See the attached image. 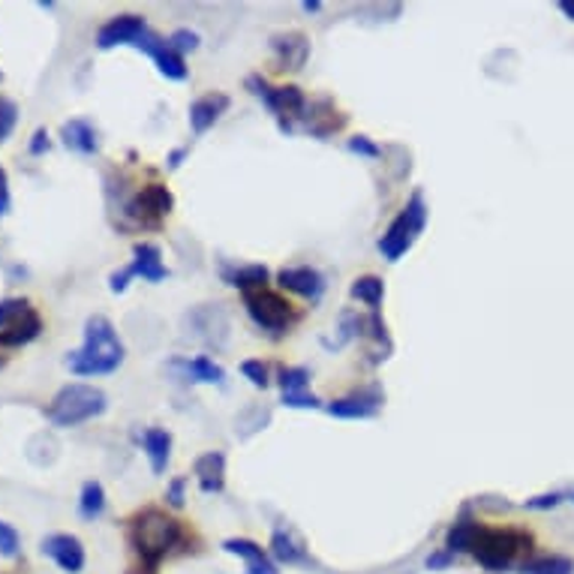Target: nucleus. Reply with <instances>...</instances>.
<instances>
[{"instance_id":"f257e3e1","label":"nucleus","mask_w":574,"mask_h":574,"mask_svg":"<svg viewBox=\"0 0 574 574\" xmlns=\"http://www.w3.org/2000/svg\"><path fill=\"white\" fill-rule=\"evenodd\" d=\"M187 538L181 521H175L162 508H145L130 521V544L139 556L141 572L157 574L166 556Z\"/></svg>"},{"instance_id":"f03ea898","label":"nucleus","mask_w":574,"mask_h":574,"mask_svg":"<svg viewBox=\"0 0 574 574\" xmlns=\"http://www.w3.org/2000/svg\"><path fill=\"white\" fill-rule=\"evenodd\" d=\"M127 349L106 316H91L85 323V343L76 353L67 355V367L72 376H109L123 364Z\"/></svg>"},{"instance_id":"7ed1b4c3","label":"nucleus","mask_w":574,"mask_h":574,"mask_svg":"<svg viewBox=\"0 0 574 574\" xmlns=\"http://www.w3.org/2000/svg\"><path fill=\"white\" fill-rule=\"evenodd\" d=\"M533 538L517 526H484L478 524L469 554L478 560L484 572H508L514 560L530 551Z\"/></svg>"},{"instance_id":"20e7f679","label":"nucleus","mask_w":574,"mask_h":574,"mask_svg":"<svg viewBox=\"0 0 574 574\" xmlns=\"http://www.w3.org/2000/svg\"><path fill=\"white\" fill-rule=\"evenodd\" d=\"M106 409H109L106 392H100L97 385L72 383L63 385L61 392L51 397L49 413L46 415H49V422L55 427H79V424L100 418Z\"/></svg>"},{"instance_id":"39448f33","label":"nucleus","mask_w":574,"mask_h":574,"mask_svg":"<svg viewBox=\"0 0 574 574\" xmlns=\"http://www.w3.org/2000/svg\"><path fill=\"white\" fill-rule=\"evenodd\" d=\"M427 226V205H424L422 192H413V199L406 202V208L392 220V226L385 229L379 238V253L385 263H397L400 256L413 250V244L418 241V235Z\"/></svg>"},{"instance_id":"423d86ee","label":"nucleus","mask_w":574,"mask_h":574,"mask_svg":"<svg viewBox=\"0 0 574 574\" xmlns=\"http://www.w3.org/2000/svg\"><path fill=\"white\" fill-rule=\"evenodd\" d=\"M40 334L42 319L40 313L31 307V301H24V298H3L0 301V346L3 349L28 346Z\"/></svg>"},{"instance_id":"0eeeda50","label":"nucleus","mask_w":574,"mask_h":574,"mask_svg":"<svg viewBox=\"0 0 574 574\" xmlns=\"http://www.w3.org/2000/svg\"><path fill=\"white\" fill-rule=\"evenodd\" d=\"M247 88H250L253 97H259L268 106V111L277 118L283 132H293V118H304V111H307V100H304L301 88H295V85L271 88L263 76H250Z\"/></svg>"},{"instance_id":"6e6552de","label":"nucleus","mask_w":574,"mask_h":574,"mask_svg":"<svg viewBox=\"0 0 574 574\" xmlns=\"http://www.w3.org/2000/svg\"><path fill=\"white\" fill-rule=\"evenodd\" d=\"M244 307H247V313H250L253 323L268 334H283L295 323L293 304L286 301L283 295L271 293V289L244 293Z\"/></svg>"},{"instance_id":"1a4fd4ad","label":"nucleus","mask_w":574,"mask_h":574,"mask_svg":"<svg viewBox=\"0 0 574 574\" xmlns=\"http://www.w3.org/2000/svg\"><path fill=\"white\" fill-rule=\"evenodd\" d=\"M132 277H141L148 283H160L169 277V268L162 263V253L157 244H136L132 250V263L123 268V271L111 274L109 277V289L111 293H123L130 286Z\"/></svg>"},{"instance_id":"9d476101","label":"nucleus","mask_w":574,"mask_h":574,"mask_svg":"<svg viewBox=\"0 0 574 574\" xmlns=\"http://www.w3.org/2000/svg\"><path fill=\"white\" fill-rule=\"evenodd\" d=\"M132 49L145 51V55H148V58L157 63V70H160L166 79L184 81V79H187V72H190V70H187V61H184V55H178V51L169 46V40H166V37H160V33H154L151 28L136 37Z\"/></svg>"},{"instance_id":"9b49d317","label":"nucleus","mask_w":574,"mask_h":574,"mask_svg":"<svg viewBox=\"0 0 574 574\" xmlns=\"http://www.w3.org/2000/svg\"><path fill=\"white\" fill-rule=\"evenodd\" d=\"M171 205H175L171 192L162 184H151V187H145V190L132 196L127 214L141 226H157L162 217H169Z\"/></svg>"},{"instance_id":"f8f14e48","label":"nucleus","mask_w":574,"mask_h":574,"mask_svg":"<svg viewBox=\"0 0 574 574\" xmlns=\"http://www.w3.org/2000/svg\"><path fill=\"white\" fill-rule=\"evenodd\" d=\"M42 556H49L51 563L58 565L61 572L67 574H81V568H85V544L76 538V535L70 533H51L42 538L40 544Z\"/></svg>"},{"instance_id":"ddd939ff","label":"nucleus","mask_w":574,"mask_h":574,"mask_svg":"<svg viewBox=\"0 0 574 574\" xmlns=\"http://www.w3.org/2000/svg\"><path fill=\"white\" fill-rule=\"evenodd\" d=\"M280 388L283 404L293 406V409H316L319 406V397L310 392V373L304 367H283Z\"/></svg>"},{"instance_id":"4468645a","label":"nucleus","mask_w":574,"mask_h":574,"mask_svg":"<svg viewBox=\"0 0 574 574\" xmlns=\"http://www.w3.org/2000/svg\"><path fill=\"white\" fill-rule=\"evenodd\" d=\"M148 31V21L141 16H118V19L106 21L97 33V49L109 51L115 46H132L139 33Z\"/></svg>"},{"instance_id":"2eb2a0df","label":"nucleus","mask_w":574,"mask_h":574,"mask_svg":"<svg viewBox=\"0 0 574 574\" xmlns=\"http://www.w3.org/2000/svg\"><path fill=\"white\" fill-rule=\"evenodd\" d=\"M277 283H280L286 293H295L307 298V301H319L325 293V277L310 265H301V268H283L277 274Z\"/></svg>"},{"instance_id":"dca6fc26","label":"nucleus","mask_w":574,"mask_h":574,"mask_svg":"<svg viewBox=\"0 0 574 574\" xmlns=\"http://www.w3.org/2000/svg\"><path fill=\"white\" fill-rule=\"evenodd\" d=\"M383 406V394L379 392H355L349 397H340V400H331L328 404V415L334 418H373Z\"/></svg>"},{"instance_id":"f3484780","label":"nucleus","mask_w":574,"mask_h":574,"mask_svg":"<svg viewBox=\"0 0 574 574\" xmlns=\"http://www.w3.org/2000/svg\"><path fill=\"white\" fill-rule=\"evenodd\" d=\"M222 551L226 554H235L241 556L244 565H247V574H280L277 563H274L271 556L265 554L263 547L250 538H226L222 542Z\"/></svg>"},{"instance_id":"a211bd4d","label":"nucleus","mask_w":574,"mask_h":574,"mask_svg":"<svg viewBox=\"0 0 574 574\" xmlns=\"http://www.w3.org/2000/svg\"><path fill=\"white\" fill-rule=\"evenodd\" d=\"M229 109V97L226 93H205L199 100L190 106V127L196 136H202L214 127V123L220 121L222 115Z\"/></svg>"},{"instance_id":"6ab92c4d","label":"nucleus","mask_w":574,"mask_h":574,"mask_svg":"<svg viewBox=\"0 0 574 574\" xmlns=\"http://www.w3.org/2000/svg\"><path fill=\"white\" fill-rule=\"evenodd\" d=\"M61 139L70 151L81 154V157H93V154L100 151V132L85 118H72V121L63 123Z\"/></svg>"},{"instance_id":"aec40b11","label":"nucleus","mask_w":574,"mask_h":574,"mask_svg":"<svg viewBox=\"0 0 574 574\" xmlns=\"http://www.w3.org/2000/svg\"><path fill=\"white\" fill-rule=\"evenodd\" d=\"M192 473L199 478V491L202 494H220L222 484H226V457H222V452L202 454L196 461V466H192Z\"/></svg>"},{"instance_id":"412c9836","label":"nucleus","mask_w":574,"mask_h":574,"mask_svg":"<svg viewBox=\"0 0 574 574\" xmlns=\"http://www.w3.org/2000/svg\"><path fill=\"white\" fill-rule=\"evenodd\" d=\"M271 46L274 51L280 55V63L286 67V70H301L304 61H307V55H310V42H307V37L298 31L274 37Z\"/></svg>"},{"instance_id":"4be33fe9","label":"nucleus","mask_w":574,"mask_h":574,"mask_svg":"<svg viewBox=\"0 0 574 574\" xmlns=\"http://www.w3.org/2000/svg\"><path fill=\"white\" fill-rule=\"evenodd\" d=\"M171 367L184 370V376H187L190 383L222 385V379H226V373H222L220 364H214L208 355H196V358H175Z\"/></svg>"},{"instance_id":"5701e85b","label":"nucleus","mask_w":574,"mask_h":574,"mask_svg":"<svg viewBox=\"0 0 574 574\" xmlns=\"http://www.w3.org/2000/svg\"><path fill=\"white\" fill-rule=\"evenodd\" d=\"M141 445H145V454H148V461H151L154 475L166 473V466H169V457H171L169 430H162V427H148L145 436H141Z\"/></svg>"},{"instance_id":"b1692460","label":"nucleus","mask_w":574,"mask_h":574,"mask_svg":"<svg viewBox=\"0 0 574 574\" xmlns=\"http://www.w3.org/2000/svg\"><path fill=\"white\" fill-rule=\"evenodd\" d=\"M222 280L241 289L244 293H256V289H265L268 283V268L265 265H241V268H222Z\"/></svg>"},{"instance_id":"393cba45","label":"nucleus","mask_w":574,"mask_h":574,"mask_svg":"<svg viewBox=\"0 0 574 574\" xmlns=\"http://www.w3.org/2000/svg\"><path fill=\"white\" fill-rule=\"evenodd\" d=\"M475 530H478V521L469 517V512H464L457 521L452 524L448 535H445V551L452 556L457 554H469V547H473V538H475Z\"/></svg>"},{"instance_id":"a878e982","label":"nucleus","mask_w":574,"mask_h":574,"mask_svg":"<svg viewBox=\"0 0 574 574\" xmlns=\"http://www.w3.org/2000/svg\"><path fill=\"white\" fill-rule=\"evenodd\" d=\"M271 556L283 565H301L307 563V551L295 542V535L289 530H274L271 535Z\"/></svg>"},{"instance_id":"bb28decb","label":"nucleus","mask_w":574,"mask_h":574,"mask_svg":"<svg viewBox=\"0 0 574 574\" xmlns=\"http://www.w3.org/2000/svg\"><path fill=\"white\" fill-rule=\"evenodd\" d=\"M106 512V491L100 482H85L79 496V514L85 521H97Z\"/></svg>"},{"instance_id":"cd10ccee","label":"nucleus","mask_w":574,"mask_h":574,"mask_svg":"<svg viewBox=\"0 0 574 574\" xmlns=\"http://www.w3.org/2000/svg\"><path fill=\"white\" fill-rule=\"evenodd\" d=\"M353 298H358L362 304H367L373 313H379V304H383V298H385V283L379 280V277H373V274H367V277H358V280L353 283Z\"/></svg>"},{"instance_id":"c85d7f7f","label":"nucleus","mask_w":574,"mask_h":574,"mask_svg":"<svg viewBox=\"0 0 574 574\" xmlns=\"http://www.w3.org/2000/svg\"><path fill=\"white\" fill-rule=\"evenodd\" d=\"M521 574H574V563L568 556H538L521 565Z\"/></svg>"},{"instance_id":"c756f323","label":"nucleus","mask_w":574,"mask_h":574,"mask_svg":"<svg viewBox=\"0 0 574 574\" xmlns=\"http://www.w3.org/2000/svg\"><path fill=\"white\" fill-rule=\"evenodd\" d=\"M19 554H21V535L16 533V526H10L7 521H0V556L16 560Z\"/></svg>"},{"instance_id":"7c9ffc66","label":"nucleus","mask_w":574,"mask_h":574,"mask_svg":"<svg viewBox=\"0 0 574 574\" xmlns=\"http://www.w3.org/2000/svg\"><path fill=\"white\" fill-rule=\"evenodd\" d=\"M16 121H19V106L7 97H0V141L10 139Z\"/></svg>"},{"instance_id":"2f4dec72","label":"nucleus","mask_w":574,"mask_h":574,"mask_svg":"<svg viewBox=\"0 0 574 574\" xmlns=\"http://www.w3.org/2000/svg\"><path fill=\"white\" fill-rule=\"evenodd\" d=\"M241 373L247 376V379H250L253 385H256V388H268V383H271V379H268V364L259 362V358H250V362H244Z\"/></svg>"},{"instance_id":"473e14b6","label":"nucleus","mask_w":574,"mask_h":574,"mask_svg":"<svg viewBox=\"0 0 574 574\" xmlns=\"http://www.w3.org/2000/svg\"><path fill=\"white\" fill-rule=\"evenodd\" d=\"M169 46L178 51V55H184V51H196L199 49V33H192V31H187V28H181V31L171 33Z\"/></svg>"},{"instance_id":"72a5a7b5","label":"nucleus","mask_w":574,"mask_h":574,"mask_svg":"<svg viewBox=\"0 0 574 574\" xmlns=\"http://www.w3.org/2000/svg\"><path fill=\"white\" fill-rule=\"evenodd\" d=\"M346 148H349L353 154H358V157H379V154H383L370 139H367V136H355V139H349Z\"/></svg>"},{"instance_id":"f704fd0d","label":"nucleus","mask_w":574,"mask_h":574,"mask_svg":"<svg viewBox=\"0 0 574 574\" xmlns=\"http://www.w3.org/2000/svg\"><path fill=\"white\" fill-rule=\"evenodd\" d=\"M184 487H187V478H175V482H171L169 494H166L171 508H181L184 505Z\"/></svg>"},{"instance_id":"c9c22d12","label":"nucleus","mask_w":574,"mask_h":574,"mask_svg":"<svg viewBox=\"0 0 574 574\" xmlns=\"http://www.w3.org/2000/svg\"><path fill=\"white\" fill-rule=\"evenodd\" d=\"M49 148H51V141H49V132H46V130H42V127H40V130L33 132V139H31V148H28V151H31V154H33V157H40V154H46V151H49Z\"/></svg>"},{"instance_id":"e433bc0d","label":"nucleus","mask_w":574,"mask_h":574,"mask_svg":"<svg viewBox=\"0 0 574 574\" xmlns=\"http://www.w3.org/2000/svg\"><path fill=\"white\" fill-rule=\"evenodd\" d=\"M10 214V181H7V171L0 169V217Z\"/></svg>"},{"instance_id":"4c0bfd02","label":"nucleus","mask_w":574,"mask_h":574,"mask_svg":"<svg viewBox=\"0 0 574 574\" xmlns=\"http://www.w3.org/2000/svg\"><path fill=\"white\" fill-rule=\"evenodd\" d=\"M448 563H452V554L445 551V554L430 556V560H427V568H443V565H448Z\"/></svg>"},{"instance_id":"58836bf2","label":"nucleus","mask_w":574,"mask_h":574,"mask_svg":"<svg viewBox=\"0 0 574 574\" xmlns=\"http://www.w3.org/2000/svg\"><path fill=\"white\" fill-rule=\"evenodd\" d=\"M184 157H187V151H171V157H169V169H178V166H181Z\"/></svg>"},{"instance_id":"ea45409f","label":"nucleus","mask_w":574,"mask_h":574,"mask_svg":"<svg viewBox=\"0 0 574 574\" xmlns=\"http://www.w3.org/2000/svg\"><path fill=\"white\" fill-rule=\"evenodd\" d=\"M319 7H323L319 0H307V3H304V10H307V12H316V10H319Z\"/></svg>"},{"instance_id":"a19ab883","label":"nucleus","mask_w":574,"mask_h":574,"mask_svg":"<svg viewBox=\"0 0 574 574\" xmlns=\"http://www.w3.org/2000/svg\"><path fill=\"white\" fill-rule=\"evenodd\" d=\"M563 12H568V16H574V3H563Z\"/></svg>"},{"instance_id":"79ce46f5","label":"nucleus","mask_w":574,"mask_h":574,"mask_svg":"<svg viewBox=\"0 0 574 574\" xmlns=\"http://www.w3.org/2000/svg\"><path fill=\"white\" fill-rule=\"evenodd\" d=\"M0 81H3V72H0Z\"/></svg>"}]
</instances>
